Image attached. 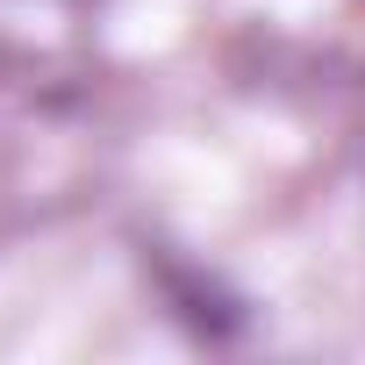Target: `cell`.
Instances as JSON below:
<instances>
[]
</instances>
